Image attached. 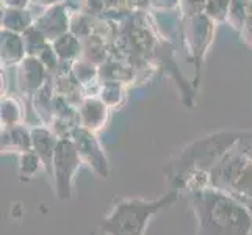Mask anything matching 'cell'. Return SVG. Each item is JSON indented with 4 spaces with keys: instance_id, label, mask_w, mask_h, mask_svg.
I'll list each match as a JSON object with an SVG mask.
<instances>
[{
    "instance_id": "4",
    "label": "cell",
    "mask_w": 252,
    "mask_h": 235,
    "mask_svg": "<svg viewBox=\"0 0 252 235\" xmlns=\"http://www.w3.org/2000/svg\"><path fill=\"white\" fill-rule=\"evenodd\" d=\"M82 159L72 140H58L54 157V184L60 201H71L74 195V176Z\"/></svg>"
},
{
    "instance_id": "9",
    "label": "cell",
    "mask_w": 252,
    "mask_h": 235,
    "mask_svg": "<svg viewBox=\"0 0 252 235\" xmlns=\"http://www.w3.org/2000/svg\"><path fill=\"white\" fill-rule=\"evenodd\" d=\"M39 157L34 154V151H29V152H24L21 157V163H19V174H21V179H29L32 176H34V172L38 171L39 168Z\"/></svg>"
},
{
    "instance_id": "2",
    "label": "cell",
    "mask_w": 252,
    "mask_h": 235,
    "mask_svg": "<svg viewBox=\"0 0 252 235\" xmlns=\"http://www.w3.org/2000/svg\"><path fill=\"white\" fill-rule=\"evenodd\" d=\"M179 198V188H172L166 195L154 201H146V199L118 201L102 220L100 231L103 235H144L155 216L176 204Z\"/></svg>"
},
{
    "instance_id": "3",
    "label": "cell",
    "mask_w": 252,
    "mask_h": 235,
    "mask_svg": "<svg viewBox=\"0 0 252 235\" xmlns=\"http://www.w3.org/2000/svg\"><path fill=\"white\" fill-rule=\"evenodd\" d=\"M238 140L240 134H218L188 146L166 168L172 188L185 187L196 176H207Z\"/></svg>"
},
{
    "instance_id": "5",
    "label": "cell",
    "mask_w": 252,
    "mask_h": 235,
    "mask_svg": "<svg viewBox=\"0 0 252 235\" xmlns=\"http://www.w3.org/2000/svg\"><path fill=\"white\" fill-rule=\"evenodd\" d=\"M72 141L77 147V152H79L82 162L90 165L100 177H108L110 167H108L107 157L103 154L99 141L95 140V136L91 134V130L88 129L74 130Z\"/></svg>"
},
{
    "instance_id": "7",
    "label": "cell",
    "mask_w": 252,
    "mask_h": 235,
    "mask_svg": "<svg viewBox=\"0 0 252 235\" xmlns=\"http://www.w3.org/2000/svg\"><path fill=\"white\" fill-rule=\"evenodd\" d=\"M5 146H10V147H16L17 151L21 152H29L33 149V143H32V132L29 134L27 130H24L21 127H16L10 132H6L3 135V140Z\"/></svg>"
},
{
    "instance_id": "8",
    "label": "cell",
    "mask_w": 252,
    "mask_h": 235,
    "mask_svg": "<svg viewBox=\"0 0 252 235\" xmlns=\"http://www.w3.org/2000/svg\"><path fill=\"white\" fill-rule=\"evenodd\" d=\"M82 121H83L85 129H88V130L99 129L103 121H105V111H103V107L95 105V103H91V105L85 107L82 111Z\"/></svg>"
},
{
    "instance_id": "6",
    "label": "cell",
    "mask_w": 252,
    "mask_h": 235,
    "mask_svg": "<svg viewBox=\"0 0 252 235\" xmlns=\"http://www.w3.org/2000/svg\"><path fill=\"white\" fill-rule=\"evenodd\" d=\"M32 143L33 151L39 157L41 165L44 167L49 177L54 179V157L58 141L46 129H34L32 130Z\"/></svg>"
},
{
    "instance_id": "1",
    "label": "cell",
    "mask_w": 252,
    "mask_h": 235,
    "mask_svg": "<svg viewBox=\"0 0 252 235\" xmlns=\"http://www.w3.org/2000/svg\"><path fill=\"white\" fill-rule=\"evenodd\" d=\"M196 235H252V213L238 198L215 187L189 190Z\"/></svg>"
}]
</instances>
